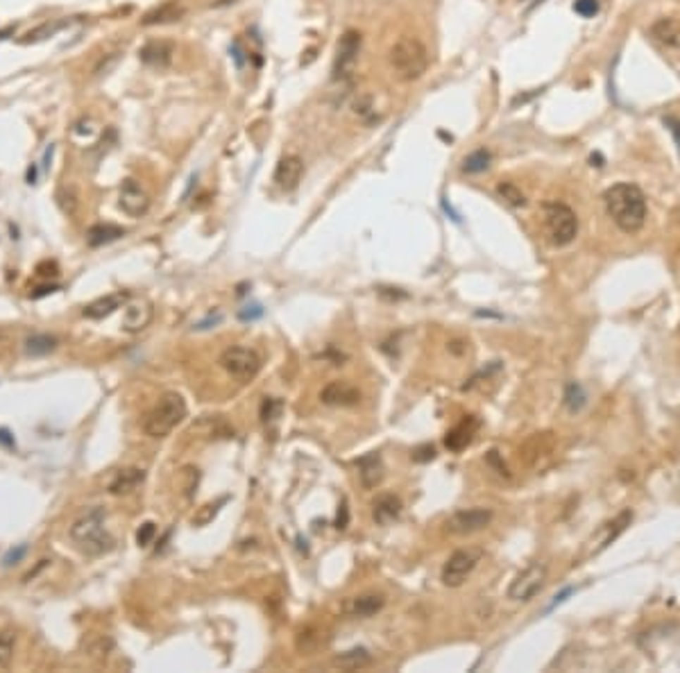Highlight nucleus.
<instances>
[{
	"mask_svg": "<svg viewBox=\"0 0 680 673\" xmlns=\"http://www.w3.org/2000/svg\"><path fill=\"white\" fill-rule=\"evenodd\" d=\"M603 202L612 223L624 234H635V231L642 229L646 220V197L640 191V186L629 182L614 184L603 193Z\"/></svg>",
	"mask_w": 680,
	"mask_h": 673,
	"instance_id": "obj_1",
	"label": "nucleus"
},
{
	"mask_svg": "<svg viewBox=\"0 0 680 673\" xmlns=\"http://www.w3.org/2000/svg\"><path fill=\"white\" fill-rule=\"evenodd\" d=\"M107 510L96 506L82 512L70 526V540L87 555H102L113 549V538L104 529Z\"/></svg>",
	"mask_w": 680,
	"mask_h": 673,
	"instance_id": "obj_2",
	"label": "nucleus"
},
{
	"mask_svg": "<svg viewBox=\"0 0 680 673\" xmlns=\"http://www.w3.org/2000/svg\"><path fill=\"white\" fill-rule=\"evenodd\" d=\"M390 66L395 75L404 82L420 80L428 68V52L426 46L417 37H402L395 41L390 48Z\"/></svg>",
	"mask_w": 680,
	"mask_h": 673,
	"instance_id": "obj_3",
	"label": "nucleus"
},
{
	"mask_svg": "<svg viewBox=\"0 0 680 673\" xmlns=\"http://www.w3.org/2000/svg\"><path fill=\"white\" fill-rule=\"evenodd\" d=\"M186 417V402L180 393H163L159 402L148 413L143 422L145 436L150 438H166L168 433L180 426Z\"/></svg>",
	"mask_w": 680,
	"mask_h": 673,
	"instance_id": "obj_4",
	"label": "nucleus"
},
{
	"mask_svg": "<svg viewBox=\"0 0 680 673\" xmlns=\"http://www.w3.org/2000/svg\"><path fill=\"white\" fill-rule=\"evenodd\" d=\"M544 216V229L551 238L553 245H569L579 234V218L574 209L564 202H547L542 209Z\"/></svg>",
	"mask_w": 680,
	"mask_h": 673,
	"instance_id": "obj_5",
	"label": "nucleus"
},
{
	"mask_svg": "<svg viewBox=\"0 0 680 673\" xmlns=\"http://www.w3.org/2000/svg\"><path fill=\"white\" fill-rule=\"evenodd\" d=\"M221 365L229 376L236 378V381L247 383V381H252L261 370V356L254 350H249V347L236 345L221 354Z\"/></svg>",
	"mask_w": 680,
	"mask_h": 673,
	"instance_id": "obj_6",
	"label": "nucleus"
},
{
	"mask_svg": "<svg viewBox=\"0 0 680 673\" xmlns=\"http://www.w3.org/2000/svg\"><path fill=\"white\" fill-rule=\"evenodd\" d=\"M633 521V512L631 510H622L617 517L603 521L599 529H596L590 540L585 542V549H583V558H592V555H599L601 551H605L608 546L619 538V535L629 529Z\"/></svg>",
	"mask_w": 680,
	"mask_h": 673,
	"instance_id": "obj_7",
	"label": "nucleus"
},
{
	"mask_svg": "<svg viewBox=\"0 0 680 673\" xmlns=\"http://www.w3.org/2000/svg\"><path fill=\"white\" fill-rule=\"evenodd\" d=\"M361 44L363 39L357 30H347L336 46V57H333V80L345 82L352 78L354 68L359 64V55H361Z\"/></svg>",
	"mask_w": 680,
	"mask_h": 673,
	"instance_id": "obj_8",
	"label": "nucleus"
},
{
	"mask_svg": "<svg viewBox=\"0 0 680 673\" xmlns=\"http://www.w3.org/2000/svg\"><path fill=\"white\" fill-rule=\"evenodd\" d=\"M544 581H547V564L542 562H531L526 569H521L515 578H512V583L508 587V598L510 601H531L533 596H536Z\"/></svg>",
	"mask_w": 680,
	"mask_h": 673,
	"instance_id": "obj_9",
	"label": "nucleus"
},
{
	"mask_svg": "<svg viewBox=\"0 0 680 673\" xmlns=\"http://www.w3.org/2000/svg\"><path fill=\"white\" fill-rule=\"evenodd\" d=\"M478 560H481V551L478 549L454 551L452 555H449V560L445 562V567H443V574H440L443 583L447 587H460L467 581V576L476 569Z\"/></svg>",
	"mask_w": 680,
	"mask_h": 673,
	"instance_id": "obj_10",
	"label": "nucleus"
},
{
	"mask_svg": "<svg viewBox=\"0 0 680 673\" xmlns=\"http://www.w3.org/2000/svg\"><path fill=\"white\" fill-rule=\"evenodd\" d=\"M493 521V510L488 508H469V510H456L447 519V531L454 535H469L476 531H483Z\"/></svg>",
	"mask_w": 680,
	"mask_h": 673,
	"instance_id": "obj_11",
	"label": "nucleus"
},
{
	"mask_svg": "<svg viewBox=\"0 0 680 673\" xmlns=\"http://www.w3.org/2000/svg\"><path fill=\"white\" fill-rule=\"evenodd\" d=\"M152 304L145 297H130L123 311V329L128 333H139L152 322Z\"/></svg>",
	"mask_w": 680,
	"mask_h": 673,
	"instance_id": "obj_12",
	"label": "nucleus"
},
{
	"mask_svg": "<svg viewBox=\"0 0 680 673\" xmlns=\"http://www.w3.org/2000/svg\"><path fill=\"white\" fill-rule=\"evenodd\" d=\"M120 209L132 218H141L148 214L150 197L134 180H125L120 186Z\"/></svg>",
	"mask_w": 680,
	"mask_h": 673,
	"instance_id": "obj_13",
	"label": "nucleus"
},
{
	"mask_svg": "<svg viewBox=\"0 0 680 673\" xmlns=\"http://www.w3.org/2000/svg\"><path fill=\"white\" fill-rule=\"evenodd\" d=\"M302 175H304V163H302L297 154L281 156L275 168V182L284 191H295L302 182Z\"/></svg>",
	"mask_w": 680,
	"mask_h": 673,
	"instance_id": "obj_14",
	"label": "nucleus"
},
{
	"mask_svg": "<svg viewBox=\"0 0 680 673\" xmlns=\"http://www.w3.org/2000/svg\"><path fill=\"white\" fill-rule=\"evenodd\" d=\"M357 467H359L361 486L365 490H374L376 486H381V481L385 476V465L379 451H370V454L361 456L357 460Z\"/></svg>",
	"mask_w": 680,
	"mask_h": 673,
	"instance_id": "obj_15",
	"label": "nucleus"
},
{
	"mask_svg": "<svg viewBox=\"0 0 680 673\" xmlns=\"http://www.w3.org/2000/svg\"><path fill=\"white\" fill-rule=\"evenodd\" d=\"M320 399L327 406H354L361 402V393L347 381H331L322 388Z\"/></svg>",
	"mask_w": 680,
	"mask_h": 673,
	"instance_id": "obj_16",
	"label": "nucleus"
},
{
	"mask_svg": "<svg viewBox=\"0 0 680 673\" xmlns=\"http://www.w3.org/2000/svg\"><path fill=\"white\" fill-rule=\"evenodd\" d=\"M385 605V598L381 594H359V596H350L345 598L342 603V612L347 617H372L376 612H381Z\"/></svg>",
	"mask_w": 680,
	"mask_h": 673,
	"instance_id": "obj_17",
	"label": "nucleus"
},
{
	"mask_svg": "<svg viewBox=\"0 0 680 673\" xmlns=\"http://www.w3.org/2000/svg\"><path fill=\"white\" fill-rule=\"evenodd\" d=\"M651 39L664 50L680 48V23L674 18H657L651 25Z\"/></svg>",
	"mask_w": 680,
	"mask_h": 673,
	"instance_id": "obj_18",
	"label": "nucleus"
},
{
	"mask_svg": "<svg viewBox=\"0 0 680 673\" xmlns=\"http://www.w3.org/2000/svg\"><path fill=\"white\" fill-rule=\"evenodd\" d=\"M402 514V501L395 494H381L372 503V519L379 526H388Z\"/></svg>",
	"mask_w": 680,
	"mask_h": 673,
	"instance_id": "obj_19",
	"label": "nucleus"
},
{
	"mask_svg": "<svg viewBox=\"0 0 680 673\" xmlns=\"http://www.w3.org/2000/svg\"><path fill=\"white\" fill-rule=\"evenodd\" d=\"M128 300H130L128 292H113V295L98 297V300H93L91 304H87V307H85V318L102 320V318H107V315H111L116 309H120Z\"/></svg>",
	"mask_w": 680,
	"mask_h": 673,
	"instance_id": "obj_20",
	"label": "nucleus"
},
{
	"mask_svg": "<svg viewBox=\"0 0 680 673\" xmlns=\"http://www.w3.org/2000/svg\"><path fill=\"white\" fill-rule=\"evenodd\" d=\"M145 481V471L139 467H128V469H120L116 476L111 478L109 483V492L113 497H125V494H132L139 486H143Z\"/></svg>",
	"mask_w": 680,
	"mask_h": 673,
	"instance_id": "obj_21",
	"label": "nucleus"
},
{
	"mask_svg": "<svg viewBox=\"0 0 680 673\" xmlns=\"http://www.w3.org/2000/svg\"><path fill=\"white\" fill-rule=\"evenodd\" d=\"M139 57L143 64L148 66H168L171 59H173V46L168 41H148L141 50H139Z\"/></svg>",
	"mask_w": 680,
	"mask_h": 673,
	"instance_id": "obj_22",
	"label": "nucleus"
},
{
	"mask_svg": "<svg viewBox=\"0 0 680 673\" xmlns=\"http://www.w3.org/2000/svg\"><path fill=\"white\" fill-rule=\"evenodd\" d=\"M478 428V422L474 417H465L463 422L456 424L452 431L447 433L445 438V445L447 449H452V451H460V449H465L469 443H472V436H474V431Z\"/></svg>",
	"mask_w": 680,
	"mask_h": 673,
	"instance_id": "obj_23",
	"label": "nucleus"
},
{
	"mask_svg": "<svg viewBox=\"0 0 680 673\" xmlns=\"http://www.w3.org/2000/svg\"><path fill=\"white\" fill-rule=\"evenodd\" d=\"M372 662V655L368 653V648H350V650H345V653L336 655L333 657V667H338L340 671H359V669H365Z\"/></svg>",
	"mask_w": 680,
	"mask_h": 673,
	"instance_id": "obj_24",
	"label": "nucleus"
},
{
	"mask_svg": "<svg viewBox=\"0 0 680 673\" xmlns=\"http://www.w3.org/2000/svg\"><path fill=\"white\" fill-rule=\"evenodd\" d=\"M120 236H125V229L118 225H111V223H104V225H93L87 231V240L91 247H102L107 243H113V240H118Z\"/></svg>",
	"mask_w": 680,
	"mask_h": 673,
	"instance_id": "obj_25",
	"label": "nucleus"
},
{
	"mask_svg": "<svg viewBox=\"0 0 680 673\" xmlns=\"http://www.w3.org/2000/svg\"><path fill=\"white\" fill-rule=\"evenodd\" d=\"M184 14V7H180L177 3H166L161 7H156L154 12L145 14L143 18V25H159V23H171V20H177Z\"/></svg>",
	"mask_w": 680,
	"mask_h": 673,
	"instance_id": "obj_26",
	"label": "nucleus"
},
{
	"mask_svg": "<svg viewBox=\"0 0 680 673\" xmlns=\"http://www.w3.org/2000/svg\"><path fill=\"white\" fill-rule=\"evenodd\" d=\"M57 350V338L55 335H48V333H37V335H30L25 340V354L27 356H46L50 352Z\"/></svg>",
	"mask_w": 680,
	"mask_h": 673,
	"instance_id": "obj_27",
	"label": "nucleus"
},
{
	"mask_svg": "<svg viewBox=\"0 0 680 673\" xmlns=\"http://www.w3.org/2000/svg\"><path fill=\"white\" fill-rule=\"evenodd\" d=\"M564 406H567V411L569 413H581L585 404H588V393H585V388L576 381H571L567 383V388H564Z\"/></svg>",
	"mask_w": 680,
	"mask_h": 673,
	"instance_id": "obj_28",
	"label": "nucleus"
},
{
	"mask_svg": "<svg viewBox=\"0 0 680 673\" xmlns=\"http://www.w3.org/2000/svg\"><path fill=\"white\" fill-rule=\"evenodd\" d=\"M490 161H493V154H490L486 148L474 150L472 154H467V156H465V161H463V171H465V173H469V175L486 173L488 168H490Z\"/></svg>",
	"mask_w": 680,
	"mask_h": 673,
	"instance_id": "obj_29",
	"label": "nucleus"
},
{
	"mask_svg": "<svg viewBox=\"0 0 680 673\" xmlns=\"http://www.w3.org/2000/svg\"><path fill=\"white\" fill-rule=\"evenodd\" d=\"M497 193H499V197L504 199L506 204H510V206H517V209L526 206V195H524V191H521L517 184L501 182V184L497 186Z\"/></svg>",
	"mask_w": 680,
	"mask_h": 673,
	"instance_id": "obj_30",
	"label": "nucleus"
},
{
	"mask_svg": "<svg viewBox=\"0 0 680 673\" xmlns=\"http://www.w3.org/2000/svg\"><path fill=\"white\" fill-rule=\"evenodd\" d=\"M61 27H66L64 20H61V23H44V25H39V27H35V30H30V32L25 35V39H20L18 44H37V41L59 32Z\"/></svg>",
	"mask_w": 680,
	"mask_h": 673,
	"instance_id": "obj_31",
	"label": "nucleus"
},
{
	"mask_svg": "<svg viewBox=\"0 0 680 673\" xmlns=\"http://www.w3.org/2000/svg\"><path fill=\"white\" fill-rule=\"evenodd\" d=\"M284 411V402L277 397H266L264 404H261V419L264 422H275V419Z\"/></svg>",
	"mask_w": 680,
	"mask_h": 673,
	"instance_id": "obj_32",
	"label": "nucleus"
},
{
	"mask_svg": "<svg viewBox=\"0 0 680 673\" xmlns=\"http://www.w3.org/2000/svg\"><path fill=\"white\" fill-rule=\"evenodd\" d=\"M14 655V635L0 633V667H9Z\"/></svg>",
	"mask_w": 680,
	"mask_h": 673,
	"instance_id": "obj_33",
	"label": "nucleus"
},
{
	"mask_svg": "<svg viewBox=\"0 0 680 673\" xmlns=\"http://www.w3.org/2000/svg\"><path fill=\"white\" fill-rule=\"evenodd\" d=\"M574 12L583 18H592L599 14V0H574Z\"/></svg>",
	"mask_w": 680,
	"mask_h": 673,
	"instance_id": "obj_34",
	"label": "nucleus"
},
{
	"mask_svg": "<svg viewBox=\"0 0 680 673\" xmlns=\"http://www.w3.org/2000/svg\"><path fill=\"white\" fill-rule=\"evenodd\" d=\"M154 535H156V526L152 521H145L141 529L136 531V542H139V546H148L154 540Z\"/></svg>",
	"mask_w": 680,
	"mask_h": 673,
	"instance_id": "obj_35",
	"label": "nucleus"
},
{
	"mask_svg": "<svg viewBox=\"0 0 680 673\" xmlns=\"http://www.w3.org/2000/svg\"><path fill=\"white\" fill-rule=\"evenodd\" d=\"M25 553H27V546H25V544H20V546H16V549L7 551V555H5V558H3V567H12V564H18L20 560L25 558Z\"/></svg>",
	"mask_w": 680,
	"mask_h": 673,
	"instance_id": "obj_36",
	"label": "nucleus"
},
{
	"mask_svg": "<svg viewBox=\"0 0 680 673\" xmlns=\"http://www.w3.org/2000/svg\"><path fill=\"white\" fill-rule=\"evenodd\" d=\"M111 646H113V644H111L109 637H96V641H93V644L89 646V650H91V655H107V650H109Z\"/></svg>",
	"mask_w": 680,
	"mask_h": 673,
	"instance_id": "obj_37",
	"label": "nucleus"
},
{
	"mask_svg": "<svg viewBox=\"0 0 680 673\" xmlns=\"http://www.w3.org/2000/svg\"><path fill=\"white\" fill-rule=\"evenodd\" d=\"M435 458V449L431 445H422V447H417L413 451V460L415 462H428V460H433Z\"/></svg>",
	"mask_w": 680,
	"mask_h": 673,
	"instance_id": "obj_38",
	"label": "nucleus"
},
{
	"mask_svg": "<svg viewBox=\"0 0 680 673\" xmlns=\"http://www.w3.org/2000/svg\"><path fill=\"white\" fill-rule=\"evenodd\" d=\"M238 315H240V320H245V322H247V320H256V318H261V315H264V309H261L259 304H252V307H245Z\"/></svg>",
	"mask_w": 680,
	"mask_h": 673,
	"instance_id": "obj_39",
	"label": "nucleus"
},
{
	"mask_svg": "<svg viewBox=\"0 0 680 673\" xmlns=\"http://www.w3.org/2000/svg\"><path fill=\"white\" fill-rule=\"evenodd\" d=\"M216 512H218V506H211V503H209V506H204L202 512L197 514L193 521H195V524H209V521L216 517Z\"/></svg>",
	"mask_w": 680,
	"mask_h": 673,
	"instance_id": "obj_40",
	"label": "nucleus"
},
{
	"mask_svg": "<svg viewBox=\"0 0 680 673\" xmlns=\"http://www.w3.org/2000/svg\"><path fill=\"white\" fill-rule=\"evenodd\" d=\"M664 125L669 128V132L674 134V139H676V145H678V150H680V118H664Z\"/></svg>",
	"mask_w": 680,
	"mask_h": 673,
	"instance_id": "obj_41",
	"label": "nucleus"
},
{
	"mask_svg": "<svg viewBox=\"0 0 680 673\" xmlns=\"http://www.w3.org/2000/svg\"><path fill=\"white\" fill-rule=\"evenodd\" d=\"M574 594V587H564V590L556 596V598H553V603L549 605V610H547V612H551V610L553 607H556V605H560L562 601H567V596H571Z\"/></svg>",
	"mask_w": 680,
	"mask_h": 673,
	"instance_id": "obj_42",
	"label": "nucleus"
},
{
	"mask_svg": "<svg viewBox=\"0 0 680 673\" xmlns=\"http://www.w3.org/2000/svg\"><path fill=\"white\" fill-rule=\"evenodd\" d=\"M347 519H350V512H347V506H340L338 510V519H336V529H347Z\"/></svg>",
	"mask_w": 680,
	"mask_h": 673,
	"instance_id": "obj_43",
	"label": "nucleus"
},
{
	"mask_svg": "<svg viewBox=\"0 0 680 673\" xmlns=\"http://www.w3.org/2000/svg\"><path fill=\"white\" fill-rule=\"evenodd\" d=\"M0 443H3L5 447H14V438L9 436L7 428H0Z\"/></svg>",
	"mask_w": 680,
	"mask_h": 673,
	"instance_id": "obj_44",
	"label": "nucleus"
},
{
	"mask_svg": "<svg viewBox=\"0 0 680 673\" xmlns=\"http://www.w3.org/2000/svg\"><path fill=\"white\" fill-rule=\"evenodd\" d=\"M221 320H223V315H216V318H209V320H204V322H197L195 329H209V324H218Z\"/></svg>",
	"mask_w": 680,
	"mask_h": 673,
	"instance_id": "obj_45",
	"label": "nucleus"
},
{
	"mask_svg": "<svg viewBox=\"0 0 680 673\" xmlns=\"http://www.w3.org/2000/svg\"><path fill=\"white\" fill-rule=\"evenodd\" d=\"M52 290H57V286H41V288H37V292H32V297H44Z\"/></svg>",
	"mask_w": 680,
	"mask_h": 673,
	"instance_id": "obj_46",
	"label": "nucleus"
},
{
	"mask_svg": "<svg viewBox=\"0 0 680 673\" xmlns=\"http://www.w3.org/2000/svg\"><path fill=\"white\" fill-rule=\"evenodd\" d=\"M27 184H37V166L35 163L27 168Z\"/></svg>",
	"mask_w": 680,
	"mask_h": 673,
	"instance_id": "obj_47",
	"label": "nucleus"
}]
</instances>
